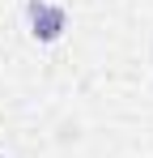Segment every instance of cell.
<instances>
[{"label":"cell","mask_w":153,"mask_h":158,"mask_svg":"<svg viewBox=\"0 0 153 158\" xmlns=\"http://www.w3.org/2000/svg\"><path fill=\"white\" fill-rule=\"evenodd\" d=\"M26 30L34 43H60L68 30V9L55 0H30L26 4Z\"/></svg>","instance_id":"1"},{"label":"cell","mask_w":153,"mask_h":158,"mask_svg":"<svg viewBox=\"0 0 153 158\" xmlns=\"http://www.w3.org/2000/svg\"><path fill=\"white\" fill-rule=\"evenodd\" d=\"M0 158H4V154H0Z\"/></svg>","instance_id":"2"}]
</instances>
